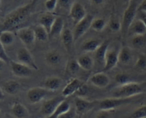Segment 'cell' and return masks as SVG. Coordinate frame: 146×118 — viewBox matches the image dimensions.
<instances>
[{"label": "cell", "instance_id": "cell-12", "mask_svg": "<svg viewBox=\"0 0 146 118\" xmlns=\"http://www.w3.org/2000/svg\"><path fill=\"white\" fill-rule=\"evenodd\" d=\"M85 85V82L78 78L70 79L62 92V95L65 98L77 93L79 89Z\"/></svg>", "mask_w": 146, "mask_h": 118}, {"label": "cell", "instance_id": "cell-24", "mask_svg": "<svg viewBox=\"0 0 146 118\" xmlns=\"http://www.w3.org/2000/svg\"><path fill=\"white\" fill-rule=\"evenodd\" d=\"M109 41H104L100 47L95 52L97 62L100 64H102L103 67L105 65V57H106L107 51L109 47Z\"/></svg>", "mask_w": 146, "mask_h": 118}, {"label": "cell", "instance_id": "cell-15", "mask_svg": "<svg viewBox=\"0 0 146 118\" xmlns=\"http://www.w3.org/2000/svg\"><path fill=\"white\" fill-rule=\"evenodd\" d=\"M69 14H70V17H71V19L76 24L88 15L86 9H85L83 5L78 2H75L73 4L70 12H69Z\"/></svg>", "mask_w": 146, "mask_h": 118}, {"label": "cell", "instance_id": "cell-4", "mask_svg": "<svg viewBox=\"0 0 146 118\" xmlns=\"http://www.w3.org/2000/svg\"><path fill=\"white\" fill-rule=\"evenodd\" d=\"M137 14V6L134 3L131 2L129 4V6L124 12L122 19V34L123 36L127 34L129 28L136 19Z\"/></svg>", "mask_w": 146, "mask_h": 118}, {"label": "cell", "instance_id": "cell-9", "mask_svg": "<svg viewBox=\"0 0 146 118\" xmlns=\"http://www.w3.org/2000/svg\"><path fill=\"white\" fill-rule=\"evenodd\" d=\"M9 65L12 73L15 77L19 78H28L32 76L33 70L19 62H15L11 60Z\"/></svg>", "mask_w": 146, "mask_h": 118}, {"label": "cell", "instance_id": "cell-30", "mask_svg": "<svg viewBox=\"0 0 146 118\" xmlns=\"http://www.w3.org/2000/svg\"><path fill=\"white\" fill-rule=\"evenodd\" d=\"M36 39L40 42H47L50 38V34L42 25H36L33 27Z\"/></svg>", "mask_w": 146, "mask_h": 118}, {"label": "cell", "instance_id": "cell-14", "mask_svg": "<svg viewBox=\"0 0 146 118\" xmlns=\"http://www.w3.org/2000/svg\"><path fill=\"white\" fill-rule=\"evenodd\" d=\"M89 81L95 87L98 88H105L110 83V78L106 73L102 72L92 74L90 77Z\"/></svg>", "mask_w": 146, "mask_h": 118}, {"label": "cell", "instance_id": "cell-21", "mask_svg": "<svg viewBox=\"0 0 146 118\" xmlns=\"http://www.w3.org/2000/svg\"><path fill=\"white\" fill-rule=\"evenodd\" d=\"M77 61L81 69L86 71H90L95 66V60L88 54H80L77 57Z\"/></svg>", "mask_w": 146, "mask_h": 118}, {"label": "cell", "instance_id": "cell-39", "mask_svg": "<svg viewBox=\"0 0 146 118\" xmlns=\"http://www.w3.org/2000/svg\"><path fill=\"white\" fill-rule=\"evenodd\" d=\"M0 60L5 64H9L10 63V58L5 50V47L2 44H0Z\"/></svg>", "mask_w": 146, "mask_h": 118}, {"label": "cell", "instance_id": "cell-46", "mask_svg": "<svg viewBox=\"0 0 146 118\" xmlns=\"http://www.w3.org/2000/svg\"><path fill=\"white\" fill-rule=\"evenodd\" d=\"M137 12H143L146 13V0H143L137 6Z\"/></svg>", "mask_w": 146, "mask_h": 118}, {"label": "cell", "instance_id": "cell-43", "mask_svg": "<svg viewBox=\"0 0 146 118\" xmlns=\"http://www.w3.org/2000/svg\"><path fill=\"white\" fill-rule=\"evenodd\" d=\"M88 86L85 84V85H84L83 86L79 89V91H78L76 94H78L79 97H82L87 95V93H88Z\"/></svg>", "mask_w": 146, "mask_h": 118}, {"label": "cell", "instance_id": "cell-37", "mask_svg": "<svg viewBox=\"0 0 146 118\" xmlns=\"http://www.w3.org/2000/svg\"><path fill=\"white\" fill-rule=\"evenodd\" d=\"M109 27L113 32H118L122 29V21L119 20L117 18H111L109 21Z\"/></svg>", "mask_w": 146, "mask_h": 118}, {"label": "cell", "instance_id": "cell-1", "mask_svg": "<svg viewBox=\"0 0 146 118\" xmlns=\"http://www.w3.org/2000/svg\"><path fill=\"white\" fill-rule=\"evenodd\" d=\"M39 0H32L29 4L19 7L8 14L1 24V31L17 30L21 25L29 17L33 8Z\"/></svg>", "mask_w": 146, "mask_h": 118}, {"label": "cell", "instance_id": "cell-17", "mask_svg": "<svg viewBox=\"0 0 146 118\" xmlns=\"http://www.w3.org/2000/svg\"><path fill=\"white\" fill-rule=\"evenodd\" d=\"M44 60L47 65L52 67H57L62 62V56L58 50H52L47 52Z\"/></svg>", "mask_w": 146, "mask_h": 118}, {"label": "cell", "instance_id": "cell-47", "mask_svg": "<svg viewBox=\"0 0 146 118\" xmlns=\"http://www.w3.org/2000/svg\"><path fill=\"white\" fill-rule=\"evenodd\" d=\"M123 2H124L126 4H130V2H131V0H122Z\"/></svg>", "mask_w": 146, "mask_h": 118}, {"label": "cell", "instance_id": "cell-27", "mask_svg": "<svg viewBox=\"0 0 146 118\" xmlns=\"http://www.w3.org/2000/svg\"><path fill=\"white\" fill-rule=\"evenodd\" d=\"M12 112L16 118H25L29 114L26 107L19 102H16L13 104L12 107Z\"/></svg>", "mask_w": 146, "mask_h": 118}, {"label": "cell", "instance_id": "cell-31", "mask_svg": "<svg viewBox=\"0 0 146 118\" xmlns=\"http://www.w3.org/2000/svg\"><path fill=\"white\" fill-rule=\"evenodd\" d=\"M146 44L145 35H135L131 37V45L133 48L140 50Z\"/></svg>", "mask_w": 146, "mask_h": 118}, {"label": "cell", "instance_id": "cell-20", "mask_svg": "<svg viewBox=\"0 0 146 118\" xmlns=\"http://www.w3.org/2000/svg\"><path fill=\"white\" fill-rule=\"evenodd\" d=\"M56 18H57V16L53 15L52 12H48L47 13H43L39 17V23H40L39 25L44 27L50 34L52 27Z\"/></svg>", "mask_w": 146, "mask_h": 118}, {"label": "cell", "instance_id": "cell-29", "mask_svg": "<svg viewBox=\"0 0 146 118\" xmlns=\"http://www.w3.org/2000/svg\"><path fill=\"white\" fill-rule=\"evenodd\" d=\"M64 29V22L62 17H57L50 33V36H55L57 35H61L62 32Z\"/></svg>", "mask_w": 146, "mask_h": 118}, {"label": "cell", "instance_id": "cell-11", "mask_svg": "<svg viewBox=\"0 0 146 118\" xmlns=\"http://www.w3.org/2000/svg\"><path fill=\"white\" fill-rule=\"evenodd\" d=\"M95 102H91L79 96L75 98V107L78 115L82 116V115H85L92 110L95 107Z\"/></svg>", "mask_w": 146, "mask_h": 118}, {"label": "cell", "instance_id": "cell-36", "mask_svg": "<svg viewBox=\"0 0 146 118\" xmlns=\"http://www.w3.org/2000/svg\"><path fill=\"white\" fill-rule=\"evenodd\" d=\"M67 69L69 72L74 74L78 72L80 70V69L81 68L80 67L79 64H78V61H77V59L76 60H73L72 59V60H70L67 62Z\"/></svg>", "mask_w": 146, "mask_h": 118}, {"label": "cell", "instance_id": "cell-22", "mask_svg": "<svg viewBox=\"0 0 146 118\" xmlns=\"http://www.w3.org/2000/svg\"><path fill=\"white\" fill-rule=\"evenodd\" d=\"M21 89V85L17 81L10 80L4 83L2 89L9 95H15L19 92Z\"/></svg>", "mask_w": 146, "mask_h": 118}, {"label": "cell", "instance_id": "cell-34", "mask_svg": "<svg viewBox=\"0 0 146 118\" xmlns=\"http://www.w3.org/2000/svg\"><path fill=\"white\" fill-rule=\"evenodd\" d=\"M115 81L118 85H120H120H125V84L129 83L130 82H133L129 74L124 72L117 74V75L115 76Z\"/></svg>", "mask_w": 146, "mask_h": 118}, {"label": "cell", "instance_id": "cell-41", "mask_svg": "<svg viewBox=\"0 0 146 118\" xmlns=\"http://www.w3.org/2000/svg\"><path fill=\"white\" fill-rule=\"evenodd\" d=\"M78 112L75 107L73 108L71 107V108L68 111L60 115L58 118H78Z\"/></svg>", "mask_w": 146, "mask_h": 118}, {"label": "cell", "instance_id": "cell-5", "mask_svg": "<svg viewBox=\"0 0 146 118\" xmlns=\"http://www.w3.org/2000/svg\"><path fill=\"white\" fill-rule=\"evenodd\" d=\"M16 34L27 48L30 50L34 47L36 41V36L33 27H25L19 28L17 30Z\"/></svg>", "mask_w": 146, "mask_h": 118}, {"label": "cell", "instance_id": "cell-33", "mask_svg": "<svg viewBox=\"0 0 146 118\" xmlns=\"http://www.w3.org/2000/svg\"><path fill=\"white\" fill-rule=\"evenodd\" d=\"M135 67L139 71H146V54H140L138 56Z\"/></svg>", "mask_w": 146, "mask_h": 118}, {"label": "cell", "instance_id": "cell-6", "mask_svg": "<svg viewBox=\"0 0 146 118\" xmlns=\"http://www.w3.org/2000/svg\"><path fill=\"white\" fill-rule=\"evenodd\" d=\"M93 19L94 17L92 15L88 14V15L84 19H82L75 25L74 30H73L75 42L82 37L90 29H91V25H92Z\"/></svg>", "mask_w": 146, "mask_h": 118}, {"label": "cell", "instance_id": "cell-16", "mask_svg": "<svg viewBox=\"0 0 146 118\" xmlns=\"http://www.w3.org/2000/svg\"><path fill=\"white\" fill-rule=\"evenodd\" d=\"M103 42L99 38H89L82 42L80 48L82 51L85 53L95 52L100 47Z\"/></svg>", "mask_w": 146, "mask_h": 118}, {"label": "cell", "instance_id": "cell-7", "mask_svg": "<svg viewBox=\"0 0 146 118\" xmlns=\"http://www.w3.org/2000/svg\"><path fill=\"white\" fill-rule=\"evenodd\" d=\"M17 58L18 62L28 66L33 70H35V71L39 70V67L36 63L35 62L34 57L29 49L27 47H22L18 50L17 52Z\"/></svg>", "mask_w": 146, "mask_h": 118}, {"label": "cell", "instance_id": "cell-45", "mask_svg": "<svg viewBox=\"0 0 146 118\" xmlns=\"http://www.w3.org/2000/svg\"><path fill=\"white\" fill-rule=\"evenodd\" d=\"M137 18L140 19L143 23L145 24V25L146 26V13L143 12H137Z\"/></svg>", "mask_w": 146, "mask_h": 118}, {"label": "cell", "instance_id": "cell-40", "mask_svg": "<svg viewBox=\"0 0 146 118\" xmlns=\"http://www.w3.org/2000/svg\"><path fill=\"white\" fill-rule=\"evenodd\" d=\"M58 1L59 0H46L44 2L46 9L50 12H54L58 5Z\"/></svg>", "mask_w": 146, "mask_h": 118}, {"label": "cell", "instance_id": "cell-28", "mask_svg": "<svg viewBox=\"0 0 146 118\" xmlns=\"http://www.w3.org/2000/svg\"><path fill=\"white\" fill-rule=\"evenodd\" d=\"M70 108H71V105H70V101L67 100V98H66L64 100H63L59 105V106L56 108L55 110L54 111V112L51 115L44 118H58L60 115L68 111Z\"/></svg>", "mask_w": 146, "mask_h": 118}, {"label": "cell", "instance_id": "cell-13", "mask_svg": "<svg viewBox=\"0 0 146 118\" xmlns=\"http://www.w3.org/2000/svg\"><path fill=\"white\" fill-rule=\"evenodd\" d=\"M119 63V52L113 49L108 48L105 57V65L103 70L105 72L110 71L114 69Z\"/></svg>", "mask_w": 146, "mask_h": 118}, {"label": "cell", "instance_id": "cell-38", "mask_svg": "<svg viewBox=\"0 0 146 118\" xmlns=\"http://www.w3.org/2000/svg\"><path fill=\"white\" fill-rule=\"evenodd\" d=\"M75 0H59L58 5L64 10H68L70 12L72 6L75 3Z\"/></svg>", "mask_w": 146, "mask_h": 118}, {"label": "cell", "instance_id": "cell-26", "mask_svg": "<svg viewBox=\"0 0 146 118\" xmlns=\"http://www.w3.org/2000/svg\"><path fill=\"white\" fill-rule=\"evenodd\" d=\"M133 56L131 50L127 46H123L119 51V62L127 64L133 60Z\"/></svg>", "mask_w": 146, "mask_h": 118}, {"label": "cell", "instance_id": "cell-32", "mask_svg": "<svg viewBox=\"0 0 146 118\" xmlns=\"http://www.w3.org/2000/svg\"><path fill=\"white\" fill-rule=\"evenodd\" d=\"M106 25V20L103 18H94L91 25V29L96 32H102Z\"/></svg>", "mask_w": 146, "mask_h": 118}, {"label": "cell", "instance_id": "cell-3", "mask_svg": "<svg viewBox=\"0 0 146 118\" xmlns=\"http://www.w3.org/2000/svg\"><path fill=\"white\" fill-rule=\"evenodd\" d=\"M132 100H133V97L121 98L113 97L105 98L99 101L98 106H99L100 110L112 111L122 106L128 105L132 102Z\"/></svg>", "mask_w": 146, "mask_h": 118}, {"label": "cell", "instance_id": "cell-10", "mask_svg": "<svg viewBox=\"0 0 146 118\" xmlns=\"http://www.w3.org/2000/svg\"><path fill=\"white\" fill-rule=\"evenodd\" d=\"M50 91L46 88L36 87L29 89L27 92V97L32 104H37L44 99L50 93Z\"/></svg>", "mask_w": 146, "mask_h": 118}, {"label": "cell", "instance_id": "cell-18", "mask_svg": "<svg viewBox=\"0 0 146 118\" xmlns=\"http://www.w3.org/2000/svg\"><path fill=\"white\" fill-rule=\"evenodd\" d=\"M127 34L131 36L135 35H146V26L140 19L136 17L129 28Z\"/></svg>", "mask_w": 146, "mask_h": 118}, {"label": "cell", "instance_id": "cell-2", "mask_svg": "<svg viewBox=\"0 0 146 118\" xmlns=\"http://www.w3.org/2000/svg\"><path fill=\"white\" fill-rule=\"evenodd\" d=\"M143 93L141 85L135 82H130L125 85H120V88L115 91L114 97L121 98H131Z\"/></svg>", "mask_w": 146, "mask_h": 118}, {"label": "cell", "instance_id": "cell-44", "mask_svg": "<svg viewBox=\"0 0 146 118\" xmlns=\"http://www.w3.org/2000/svg\"><path fill=\"white\" fill-rule=\"evenodd\" d=\"M105 1H106V0H89L90 3L91 5L96 7H99V6H102V5H103L104 4H105Z\"/></svg>", "mask_w": 146, "mask_h": 118}, {"label": "cell", "instance_id": "cell-35", "mask_svg": "<svg viewBox=\"0 0 146 118\" xmlns=\"http://www.w3.org/2000/svg\"><path fill=\"white\" fill-rule=\"evenodd\" d=\"M129 118H146V105L136 108Z\"/></svg>", "mask_w": 146, "mask_h": 118}, {"label": "cell", "instance_id": "cell-23", "mask_svg": "<svg viewBox=\"0 0 146 118\" xmlns=\"http://www.w3.org/2000/svg\"><path fill=\"white\" fill-rule=\"evenodd\" d=\"M62 85V80L57 77H48L44 81L43 86L50 92H55L58 90Z\"/></svg>", "mask_w": 146, "mask_h": 118}, {"label": "cell", "instance_id": "cell-25", "mask_svg": "<svg viewBox=\"0 0 146 118\" xmlns=\"http://www.w3.org/2000/svg\"><path fill=\"white\" fill-rule=\"evenodd\" d=\"M15 41V35L12 31H1L0 34V43L4 47L12 45Z\"/></svg>", "mask_w": 146, "mask_h": 118}, {"label": "cell", "instance_id": "cell-42", "mask_svg": "<svg viewBox=\"0 0 146 118\" xmlns=\"http://www.w3.org/2000/svg\"><path fill=\"white\" fill-rule=\"evenodd\" d=\"M96 118H113L110 111L100 110L96 115Z\"/></svg>", "mask_w": 146, "mask_h": 118}, {"label": "cell", "instance_id": "cell-19", "mask_svg": "<svg viewBox=\"0 0 146 118\" xmlns=\"http://www.w3.org/2000/svg\"><path fill=\"white\" fill-rule=\"evenodd\" d=\"M60 36L63 45L64 46L66 50L69 52L71 51L73 44L75 42L72 31L69 28H64Z\"/></svg>", "mask_w": 146, "mask_h": 118}, {"label": "cell", "instance_id": "cell-8", "mask_svg": "<svg viewBox=\"0 0 146 118\" xmlns=\"http://www.w3.org/2000/svg\"><path fill=\"white\" fill-rule=\"evenodd\" d=\"M66 98L62 95H58V96L51 98V99H47L42 105L40 112L42 115H44V117L50 116L54 112V111L59 106V105Z\"/></svg>", "mask_w": 146, "mask_h": 118}]
</instances>
